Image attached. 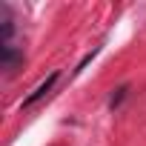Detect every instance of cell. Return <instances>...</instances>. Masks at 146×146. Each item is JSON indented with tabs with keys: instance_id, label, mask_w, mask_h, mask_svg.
Returning a JSON list of instances; mask_svg holds the SVG:
<instances>
[{
	"instance_id": "1",
	"label": "cell",
	"mask_w": 146,
	"mask_h": 146,
	"mask_svg": "<svg viewBox=\"0 0 146 146\" xmlns=\"http://www.w3.org/2000/svg\"><path fill=\"white\" fill-rule=\"evenodd\" d=\"M54 83H57V72H52V75H49V78H46V80H43V83L29 95V98H23V109H29V106H35L37 100H43V98L52 92V86H54Z\"/></svg>"
},
{
	"instance_id": "2",
	"label": "cell",
	"mask_w": 146,
	"mask_h": 146,
	"mask_svg": "<svg viewBox=\"0 0 146 146\" xmlns=\"http://www.w3.org/2000/svg\"><path fill=\"white\" fill-rule=\"evenodd\" d=\"M0 57H3V69L6 72H15L23 63V52L15 49V46H0Z\"/></svg>"
},
{
	"instance_id": "3",
	"label": "cell",
	"mask_w": 146,
	"mask_h": 146,
	"mask_svg": "<svg viewBox=\"0 0 146 146\" xmlns=\"http://www.w3.org/2000/svg\"><path fill=\"white\" fill-rule=\"evenodd\" d=\"M123 98H126V86H123V89H117V95H112V100H109V106H117V103H120Z\"/></svg>"
}]
</instances>
